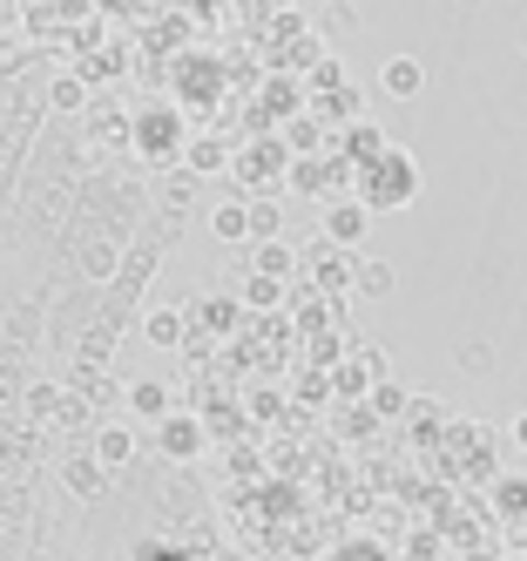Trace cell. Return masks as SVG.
Here are the masks:
<instances>
[{
    "mask_svg": "<svg viewBox=\"0 0 527 561\" xmlns=\"http://www.w3.org/2000/svg\"><path fill=\"white\" fill-rule=\"evenodd\" d=\"M365 183H358V204L365 210H405V204H413V196H420V163H413V156H405V149H392L386 156V163H373V170H358Z\"/></svg>",
    "mask_w": 527,
    "mask_h": 561,
    "instance_id": "cell-1",
    "label": "cell"
},
{
    "mask_svg": "<svg viewBox=\"0 0 527 561\" xmlns=\"http://www.w3.org/2000/svg\"><path fill=\"white\" fill-rule=\"evenodd\" d=\"M305 285L318 291V298H345V291H358V257L352 251H339V244H324V237H318V244L305 251Z\"/></svg>",
    "mask_w": 527,
    "mask_h": 561,
    "instance_id": "cell-2",
    "label": "cell"
},
{
    "mask_svg": "<svg viewBox=\"0 0 527 561\" xmlns=\"http://www.w3.org/2000/svg\"><path fill=\"white\" fill-rule=\"evenodd\" d=\"M291 163H298V156L284 149V136H264V142H251L237 156V176L251 190H277V183H291Z\"/></svg>",
    "mask_w": 527,
    "mask_h": 561,
    "instance_id": "cell-3",
    "label": "cell"
},
{
    "mask_svg": "<svg viewBox=\"0 0 527 561\" xmlns=\"http://www.w3.org/2000/svg\"><path fill=\"white\" fill-rule=\"evenodd\" d=\"M365 230H373V210H365L358 196H339V204H324V244L358 251V244H365Z\"/></svg>",
    "mask_w": 527,
    "mask_h": 561,
    "instance_id": "cell-4",
    "label": "cell"
},
{
    "mask_svg": "<svg viewBox=\"0 0 527 561\" xmlns=\"http://www.w3.org/2000/svg\"><path fill=\"white\" fill-rule=\"evenodd\" d=\"M156 447H162V460L190 467V460H203V447H210V433H203V420H196V413H176L170 426H156Z\"/></svg>",
    "mask_w": 527,
    "mask_h": 561,
    "instance_id": "cell-5",
    "label": "cell"
},
{
    "mask_svg": "<svg viewBox=\"0 0 527 561\" xmlns=\"http://www.w3.org/2000/svg\"><path fill=\"white\" fill-rule=\"evenodd\" d=\"M392 149H399V142H392L379 123H352V129H339V156H345L352 170H373V163H386Z\"/></svg>",
    "mask_w": 527,
    "mask_h": 561,
    "instance_id": "cell-6",
    "label": "cell"
},
{
    "mask_svg": "<svg viewBox=\"0 0 527 561\" xmlns=\"http://www.w3.org/2000/svg\"><path fill=\"white\" fill-rule=\"evenodd\" d=\"M129 407H136V420H149V426H170V420H176V386L149 373V379L129 386Z\"/></svg>",
    "mask_w": 527,
    "mask_h": 561,
    "instance_id": "cell-7",
    "label": "cell"
},
{
    "mask_svg": "<svg viewBox=\"0 0 527 561\" xmlns=\"http://www.w3.org/2000/svg\"><path fill=\"white\" fill-rule=\"evenodd\" d=\"M379 89H386L392 102H420V89H426V68H420V55H392V61L379 68Z\"/></svg>",
    "mask_w": 527,
    "mask_h": 561,
    "instance_id": "cell-8",
    "label": "cell"
},
{
    "mask_svg": "<svg viewBox=\"0 0 527 561\" xmlns=\"http://www.w3.org/2000/svg\"><path fill=\"white\" fill-rule=\"evenodd\" d=\"M251 271H257V277H277V285H298V277H305V251H291V244L277 237V244H257Z\"/></svg>",
    "mask_w": 527,
    "mask_h": 561,
    "instance_id": "cell-9",
    "label": "cell"
},
{
    "mask_svg": "<svg viewBox=\"0 0 527 561\" xmlns=\"http://www.w3.org/2000/svg\"><path fill=\"white\" fill-rule=\"evenodd\" d=\"M142 339L162 345V352H176V345H190V318H183L176 305H156V311L142 318Z\"/></svg>",
    "mask_w": 527,
    "mask_h": 561,
    "instance_id": "cell-10",
    "label": "cell"
},
{
    "mask_svg": "<svg viewBox=\"0 0 527 561\" xmlns=\"http://www.w3.org/2000/svg\"><path fill=\"white\" fill-rule=\"evenodd\" d=\"M183 170H190V176L230 170V142H224V136H190V142H183Z\"/></svg>",
    "mask_w": 527,
    "mask_h": 561,
    "instance_id": "cell-11",
    "label": "cell"
},
{
    "mask_svg": "<svg viewBox=\"0 0 527 561\" xmlns=\"http://www.w3.org/2000/svg\"><path fill=\"white\" fill-rule=\"evenodd\" d=\"M486 507H494L501 520H514V528H520V520H527V473H501L494 488H486Z\"/></svg>",
    "mask_w": 527,
    "mask_h": 561,
    "instance_id": "cell-12",
    "label": "cell"
},
{
    "mask_svg": "<svg viewBox=\"0 0 527 561\" xmlns=\"http://www.w3.org/2000/svg\"><path fill=\"white\" fill-rule=\"evenodd\" d=\"M284 305H291V285H277V277H243V311H257V318H277Z\"/></svg>",
    "mask_w": 527,
    "mask_h": 561,
    "instance_id": "cell-13",
    "label": "cell"
},
{
    "mask_svg": "<svg viewBox=\"0 0 527 561\" xmlns=\"http://www.w3.org/2000/svg\"><path fill=\"white\" fill-rule=\"evenodd\" d=\"M61 480H68V488H75L81 501H89V494H102V488H108L115 473H108L95 454H81V447H75V454H68V467H61Z\"/></svg>",
    "mask_w": 527,
    "mask_h": 561,
    "instance_id": "cell-14",
    "label": "cell"
},
{
    "mask_svg": "<svg viewBox=\"0 0 527 561\" xmlns=\"http://www.w3.org/2000/svg\"><path fill=\"white\" fill-rule=\"evenodd\" d=\"M413 447H446V433H454V420L439 413V399H413Z\"/></svg>",
    "mask_w": 527,
    "mask_h": 561,
    "instance_id": "cell-15",
    "label": "cell"
},
{
    "mask_svg": "<svg viewBox=\"0 0 527 561\" xmlns=\"http://www.w3.org/2000/svg\"><path fill=\"white\" fill-rule=\"evenodd\" d=\"M210 237H217V244H251V204H237V196L217 204L210 210Z\"/></svg>",
    "mask_w": 527,
    "mask_h": 561,
    "instance_id": "cell-16",
    "label": "cell"
},
{
    "mask_svg": "<svg viewBox=\"0 0 527 561\" xmlns=\"http://www.w3.org/2000/svg\"><path fill=\"white\" fill-rule=\"evenodd\" d=\"M89 454H95L108 473H122V467H129V454H136V433H129V426H102Z\"/></svg>",
    "mask_w": 527,
    "mask_h": 561,
    "instance_id": "cell-17",
    "label": "cell"
},
{
    "mask_svg": "<svg viewBox=\"0 0 527 561\" xmlns=\"http://www.w3.org/2000/svg\"><path fill=\"white\" fill-rule=\"evenodd\" d=\"M399 291V271L386 257H358V298H392Z\"/></svg>",
    "mask_w": 527,
    "mask_h": 561,
    "instance_id": "cell-18",
    "label": "cell"
},
{
    "mask_svg": "<svg viewBox=\"0 0 527 561\" xmlns=\"http://www.w3.org/2000/svg\"><path fill=\"white\" fill-rule=\"evenodd\" d=\"M277 237H284V204L277 196H257L251 204V244H277Z\"/></svg>",
    "mask_w": 527,
    "mask_h": 561,
    "instance_id": "cell-19",
    "label": "cell"
},
{
    "mask_svg": "<svg viewBox=\"0 0 527 561\" xmlns=\"http://www.w3.org/2000/svg\"><path fill=\"white\" fill-rule=\"evenodd\" d=\"M365 413H373V420H399V413H413V392H405L399 379H386V386H373V399H365Z\"/></svg>",
    "mask_w": 527,
    "mask_h": 561,
    "instance_id": "cell-20",
    "label": "cell"
},
{
    "mask_svg": "<svg viewBox=\"0 0 527 561\" xmlns=\"http://www.w3.org/2000/svg\"><path fill=\"white\" fill-rule=\"evenodd\" d=\"M81 102H89V82H81V75H55V82H48V108L75 115Z\"/></svg>",
    "mask_w": 527,
    "mask_h": 561,
    "instance_id": "cell-21",
    "label": "cell"
},
{
    "mask_svg": "<svg viewBox=\"0 0 527 561\" xmlns=\"http://www.w3.org/2000/svg\"><path fill=\"white\" fill-rule=\"evenodd\" d=\"M115 264H122L115 237H102V244H89V251H81V271H89V277H115Z\"/></svg>",
    "mask_w": 527,
    "mask_h": 561,
    "instance_id": "cell-22",
    "label": "cell"
},
{
    "mask_svg": "<svg viewBox=\"0 0 527 561\" xmlns=\"http://www.w3.org/2000/svg\"><path fill=\"white\" fill-rule=\"evenodd\" d=\"M454 358H460V373H494V345H486V339H467Z\"/></svg>",
    "mask_w": 527,
    "mask_h": 561,
    "instance_id": "cell-23",
    "label": "cell"
},
{
    "mask_svg": "<svg viewBox=\"0 0 527 561\" xmlns=\"http://www.w3.org/2000/svg\"><path fill=\"white\" fill-rule=\"evenodd\" d=\"M507 439H514V447H520V454H527V413H520V420H514V426H507Z\"/></svg>",
    "mask_w": 527,
    "mask_h": 561,
    "instance_id": "cell-24",
    "label": "cell"
},
{
    "mask_svg": "<svg viewBox=\"0 0 527 561\" xmlns=\"http://www.w3.org/2000/svg\"><path fill=\"white\" fill-rule=\"evenodd\" d=\"M514 541H527V528H514Z\"/></svg>",
    "mask_w": 527,
    "mask_h": 561,
    "instance_id": "cell-25",
    "label": "cell"
}]
</instances>
